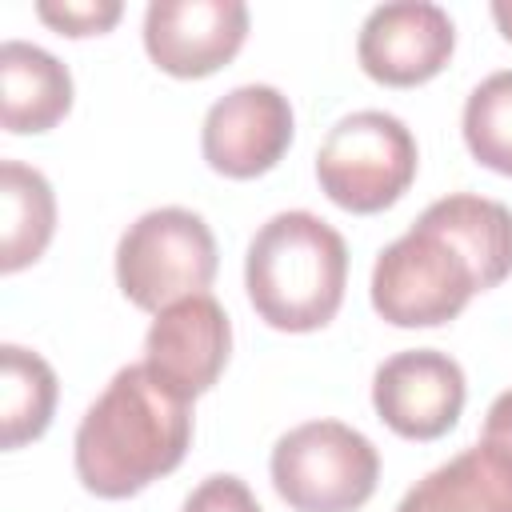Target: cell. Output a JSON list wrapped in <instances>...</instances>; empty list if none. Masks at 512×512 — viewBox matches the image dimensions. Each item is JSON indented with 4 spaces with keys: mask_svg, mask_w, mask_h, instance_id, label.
<instances>
[{
    "mask_svg": "<svg viewBox=\"0 0 512 512\" xmlns=\"http://www.w3.org/2000/svg\"><path fill=\"white\" fill-rule=\"evenodd\" d=\"M56 232V196L40 168L0 164V272L12 276L44 256Z\"/></svg>",
    "mask_w": 512,
    "mask_h": 512,
    "instance_id": "obj_15",
    "label": "cell"
},
{
    "mask_svg": "<svg viewBox=\"0 0 512 512\" xmlns=\"http://www.w3.org/2000/svg\"><path fill=\"white\" fill-rule=\"evenodd\" d=\"M464 144L476 164L512 176V68L484 76L464 100Z\"/></svg>",
    "mask_w": 512,
    "mask_h": 512,
    "instance_id": "obj_17",
    "label": "cell"
},
{
    "mask_svg": "<svg viewBox=\"0 0 512 512\" xmlns=\"http://www.w3.org/2000/svg\"><path fill=\"white\" fill-rule=\"evenodd\" d=\"M480 440H488V444L512 452V388L492 400V408H488V416H484V436H480Z\"/></svg>",
    "mask_w": 512,
    "mask_h": 512,
    "instance_id": "obj_20",
    "label": "cell"
},
{
    "mask_svg": "<svg viewBox=\"0 0 512 512\" xmlns=\"http://www.w3.org/2000/svg\"><path fill=\"white\" fill-rule=\"evenodd\" d=\"M232 352V324L216 296L196 292L156 312L144 336V368L184 400L204 396Z\"/></svg>",
    "mask_w": 512,
    "mask_h": 512,
    "instance_id": "obj_11",
    "label": "cell"
},
{
    "mask_svg": "<svg viewBox=\"0 0 512 512\" xmlns=\"http://www.w3.org/2000/svg\"><path fill=\"white\" fill-rule=\"evenodd\" d=\"M492 20H496L500 36L512 44V0H496V4H492Z\"/></svg>",
    "mask_w": 512,
    "mask_h": 512,
    "instance_id": "obj_21",
    "label": "cell"
},
{
    "mask_svg": "<svg viewBox=\"0 0 512 512\" xmlns=\"http://www.w3.org/2000/svg\"><path fill=\"white\" fill-rule=\"evenodd\" d=\"M36 16L56 28L60 36H100L108 32L120 16H124V4L120 0H40L36 4Z\"/></svg>",
    "mask_w": 512,
    "mask_h": 512,
    "instance_id": "obj_18",
    "label": "cell"
},
{
    "mask_svg": "<svg viewBox=\"0 0 512 512\" xmlns=\"http://www.w3.org/2000/svg\"><path fill=\"white\" fill-rule=\"evenodd\" d=\"M464 400V368L440 348L396 352L372 376V408L404 440H440L456 428Z\"/></svg>",
    "mask_w": 512,
    "mask_h": 512,
    "instance_id": "obj_9",
    "label": "cell"
},
{
    "mask_svg": "<svg viewBox=\"0 0 512 512\" xmlns=\"http://www.w3.org/2000/svg\"><path fill=\"white\" fill-rule=\"evenodd\" d=\"M56 372L52 364L20 344L0 348V444L24 448L40 440L56 412Z\"/></svg>",
    "mask_w": 512,
    "mask_h": 512,
    "instance_id": "obj_16",
    "label": "cell"
},
{
    "mask_svg": "<svg viewBox=\"0 0 512 512\" xmlns=\"http://www.w3.org/2000/svg\"><path fill=\"white\" fill-rule=\"evenodd\" d=\"M72 108V72L28 40L0 44V124L12 136L56 128Z\"/></svg>",
    "mask_w": 512,
    "mask_h": 512,
    "instance_id": "obj_12",
    "label": "cell"
},
{
    "mask_svg": "<svg viewBox=\"0 0 512 512\" xmlns=\"http://www.w3.org/2000/svg\"><path fill=\"white\" fill-rule=\"evenodd\" d=\"M368 292L380 320L396 328H436L456 320L484 288L468 256L448 236L416 220L376 256Z\"/></svg>",
    "mask_w": 512,
    "mask_h": 512,
    "instance_id": "obj_5",
    "label": "cell"
},
{
    "mask_svg": "<svg viewBox=\"0 0 512 512\" xmlns=\"http://www.w3.org/2000/svg\"><path fill=\"white\" fill-rule=\"evenodd\" d=\"M244 288L268 328L316 332L344 304L348 244L316 212H276L248 244Z\"/></svg>",
    "mask_w": 512,
    "mask_h": 512,
    "instance_id": "obj_2",
    "label": "cell"
},
{
    "mask_svg": "<svg viewBox=\"0 0 512 512\" xmlns=\"http://www.w3.org/2000/svg\"><path fill=\"white\" fill-rule=\"evenodd\" d=\"M216 264V236L192 208H152L116 244V284L144 312L208 292Z\"/></svg>",
    "mask_w": 512,
    "mask_h": 512,
    "instance_id": "obj_6",
    "label": "cell"
},
{
    "mask_svg": "<svg viewBox=\"0 0 512 512\" xmlns=\"http://www.w3.org/2000/svg\"><path fill=\"white\" fill-rule=\"evenodd\" d=\"M296 132L292 104L272 84H240L224 92L200 128V152L212 172L228 180H256L272 172Z\"/></svg>",
    "mask_w": 512,
    "mask_h": 512,
    "instance_id": "obj_7",
    "label": "cell"
},
{
    "mask_svg": "<svg viewBox=\"0 0 512 512\" xmlns=\"http://www.w3.org/2000/svg\"><path fill=\"white\" fill-rule=\"evenodd\" d=\"M248 40L240 0H152L144 12V52L176 80L220 72Z\"/></svg>",
    "mask_w": 512,
    "mask_h": 512,
    "instance_id": "obj_10",
    "label": "cell"
},
{
    "mask_svg": "<svg viewBox=\"0 0 512 512\" xmlns=\"http://www.w3.org/2000/svg\"><path fill=\"white\" fill-rule=\"evenodd\" d=\"M396 512H512V452L480 440L416 480Z\"/></svg>",
    "mask_w": 512,
    "mask_h": 512,
    "instance_id": "obj_13",
    "label": "cell"
},
{
    "mask_svg": "<svg viewBox=\"0 0 512 512\" xmlns=\"http://www.w3.org/2000/svg\"><path fill=\"white\" fill-rule=\"evenodd\" d=\"M180 512H264V508L256 504L252 488L240 476L220 472V476H208L204 484H196Z\"/></svg>",
    "mask_w": 512,
    "mask_h": 512,
    "instance_id": "obj_19",
    "label": "cell"
},
{
    "mask_svg": "<svg viewBox=\"0 0 512 512\" xmlns=\"http://www.w3.org/2000/svg\"><path fill=\"white\" fill-rule=\"evenodd\" d=\"M268 472L292 512H360L376 492L380 452L352 424L308 420L276 440Z\"/></svg>",
    "mask_w": 512,
    "mask_h": 512,
    "instance_id": "obj_3",
    "label": "cell"
},
{
    "mask_svg": "<svg viewBox=\"0 0 512 512\" xmlns=\"http://www.w3.org/2000/svg\"><path fill=\"white\" fill-rule=\"evenodd\" d=\"M416 220L448 236L468 256L484 292L512 276V212L500 200L476 192H452L432 200Z\"/></svg>",
    "mask_w": 512,
    "mask_h": 512,
    "instance_id": "obj_14",
    "label": "cell"
},
{
    "mask_svg": "<svg viewBox=\"0 0 512 512\" xmlns=\"http://www.w3.org/2000/svg\"><path fill=\"white\" fill-rule=\"evenodd\" d=\"M456 52V24L440 4L396 0L364 16L356 60L368 80L384 88H416L448 68Z\"/></svg>",
    "mask_w": 512,
    "mask_h": 512,
    "instance_id": "obj_8",
    "label": "cell"
},
{
    "mask_svg": "<svg viewBox=\"0 0 512 512\" xmlns=\"http://www.w3.org/2000/svg\"><path fill=\"white\" fill-rule=\"evenodd\" d=\"M416 136L392 112L364 108L336 120L316 152L320 192L356 216L392 208L416 180Z\"/></svg>",
    "mask_w": 512,
    "mask_h": 512,
    "instance_id": "obj_4",
    "label": "cell"
},
{
    "mask_svg": "<svg viewBox=\"0 0 512 512\" xmlns=\"http://www.w3.org/2000/svg\"><path fill=\"white\" fill-rule=\"evenodd\" d=\"M192 444V400L164 388L144 364L120 368L84 412L72 444L80 484L100 500H128L180 468Z\"/></svg>",
    "mask_w": 512,
    "mask_h": 512,
    "instance_id": "obj_1",
    "label": "cell"
}]
</instances>
